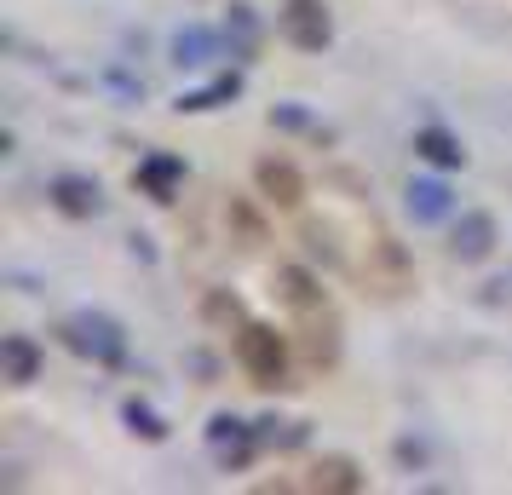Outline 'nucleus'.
I'll use <instances>...</instances> for the list:
<instances>
[{
  "label": "nucleus",
  "mask_w": 512,
  "mask_h": 495,
  "mask_svg": "<svg viewBox=\"0 0 512 495\" xmlns=\"http://www.w3.org/2000/svg\"><path fill=\"white\" fill-rule=\"evenodd\" d=\"M271 294H277V300L294 311V317H311V311H323V306H328L323 283H317L305 265H282L277 277H271Z\"/></svg>",
  "instance_id": "6"
},
{
  "label": "nucleus",
  "mask_w": 512,
  "mask_h": 495,
  "mask_svg": "<svg viewBox=\"0 0 512 495\" xmlns=\"http://www.w3.org/2000/svg\"><path fill=\"white\" fill-rule=\"evenodd\" d=\"M58 334H64L70 352L93 357L104 369H121V363H127V329H121L116 317H104V311H75Z\"/></svg>",
  "instance_id": "2"
},
{
  "label": "nucleus",
  "mask_w": 512,
  "mask_h": 495,
  "mask_svg": "<svg viewBox=\"0 0 512 495\" xmlns=\"http://www.w3.org/2000/svg\"><path fill=\"white\" fill-rule=\"evenodd\" d=\"M254 185H259V196H265L271 208H300V202H305L300 167H294V162H277V156H265V162L254 167Z\"/></svg>",
  "instance_id": "7"
},
{
  "label": "nucleus",
  "mask_w": 512,
  "mask_h": 495,
  "mask_svg": "<svg viewBox=\"0 0 512 495\" xmlns=\"http://www.w3.org/2000/svg\"><path fill=\"white\" fill-rule=\"evenodd\" d=\"M213 52H219V35L202 29V24H185L179 35H173V64H179V70H202Z\"/></svg>",
  "instance_id": "16"
},
{
  "label": "nucleus",
  "mask_w": 512,
  "mask_h": 495,
  "mask_svg": "<svg viewBox=\"0 0 512 495\" xmlns=\"http://www.w3.org/2000/svg\"><path fill=\"white\" fill-rule=\"evenodd\" d=\"M47 202L64 219H93L98 208H104V190H98V179H87V173H58L47 185Z\"/></svg>",
  "instance_id": "5"
},
{
  "label": "nucleus",
  "mask_w": 512,
  "mask_h": 495,
  "mask_svg": "<svg viewBox=\"0 0 512 495\" xmlns=\"http://www.w3.org/2000/svg\"><path fill=\"white\" fill-rule=\"evenodd\" d=\"M225 35H231V52H236V58H254V41H259L254 6H242V0H236L231 18H225Z\"/></svg>",
  "instance_id": "18"
},
{
  "label": "nucleus",
  "mask_w": 512,
  "mask_h": 495,
  "mask_svg": "<svg viewBox=\"0 0 512 495\" xmlns=\"http://www.w3.org/2000/svg\"><path fill=\"white\" fill-rule=\"evenodd\" d=\"M271 127H311V116L300 104H282V110H271Z\"/></svg>",
  "instance_id": "20"
},
{
  "label": "nucleus",
  "mask_w": 512,
  "mask_h": 495,
  "mask_svg": "<svg viewBox=\"0 0 512 495\" xmlns=\"http://www.w3.org/2000/svg\"><path fill=\"white\" fill-rule=\"evenodd\" d=\"M369 484L363 478V467L351 461V455H323L317 467H311V478H305V490H317V495H357Z\"/></svg>",
  "instance_id": "11"
},
{
  "label": "nucleus",
  "mask_w": 512,
  "mask_h": 495,
  "mask_svg": "<svg viewBox=\"0 0 512 495\" xmlns=\"http://www.w3.org/2000/svg\"><path fill=\"white\" fill-rule=\"evenodd\" d=\"M236 93H242V75H219L213 87L179 93V98H173V110H179V116H208V110H219V104H231Z\"/></svg>",
  "instance_id": "15"
},
{
  "label": "nucleus",
  "mask_w": 512,
  "mask_h": 495,
  "mask_svg": "<svg viewBox=\"0 0 512 495\" xmlns=\"http://www.w3.org/2000/svg\"><path fill=\"white\" fill-rule=\"evenodd\" d=\"M495 213H484V208H472V213H461L455 219V231H449V254L461 265H478V260H489L495 254Z\"/></svg>",
  "instance_id": "4"
},
{
  "label": "nucleus",
  "mask_w": 512,
  "mask_h": 495,
  "mask_svg": "<svg viewBox=\"0 0 512 495\" xmlns=\"http://www.w3.org/2000/svg\"><path fill=\"white\" fill-rule=\"evenodd\" d=\"M231 219H236V231H242V242L254 248V242H265V225L254 219V208L248 202H231Z\"/></svg>",
  "instance_id": "19"
},
{
  "label": "nucleus",
  "mask_w": 512,
  "mask_h": 495,
  "mask_svg": "<svg viewBox=\"0 0 512 495\" xmlns=\"http://www.w3.org/2000/svg\"><path fill=\"white\" fill-rule=\"evenodd\" d=\"M369 288H380V294H403V288H409V260H403V248H397L392 236H374V248H369Z\"/></svg>",
  "instance_id": "10"
},
{
  "label": "nucleus",
  "mask_w": 512,
  "mask_h": 495,
  "mask_svg": "<svg viewBox=\"0 0 512 495\" xmlns=\"http://www.w3.org/2000/svg\"><path fill=\"white\" fill-rule=\"evenodd\" d=\"M409 213H415L420 225H438V219L455 213V196H449L443 179H415V185H409Z\"/></svg>",
  "instance_id": "14"
},
{
  "label": "nucleus",
  "mask_w": 512,
  "mask_h": 495,
  "mask_svg": "<svg viewBox=\"0 0 512 495\" xmlns=\"http://www.w3.org/2000/svg\"><path fill=\"white\" fill-rule=\"evenodd\" d=\"M121 421H127V432H133V438H144V444H162V438H167V421L150 409V403H139V398L121 403Z\"/></svg>",
  "instance_id": "17"
},
{
  "label": "nucleus",
  "mask_w": 512,
  "mask_h": 495,
  "mask_svg": "<svg viewBox=\"0 0 512 495\" xmlns=\"http://www.w3.org/2000/svg\"><path fill=\"white\" fill-rule=\"evenodd\" d=\"M277 35L294 52H323L328 41H334L328 0H282V6H277Z\"/></svg>",
  "instance_id": "3"
},
{
  "label": "nucleus",
  "mask_w": 512,
  "mask_h": 495,
  "mask_svg": "<svg viewBox=\"0 0 512 495\" xmlns=\"http://www.w3.org/2000/svg\"><path fill=\"white\" fill-rule=\"evenodd\" d=\"M415 156L426 167H438V173H461L466 167V150H461V139H455L449 127H420L415 133Z\"/></svg>",
  "instance_id": "12"
},
{
  "label": "nucleus",
  "mask_w": 512,
  "mask_h": 495,
  "mask_svg": "<svg viewBox=\"0 0 512 495\" xmlns=\"http://www.w3.org/2000/svg\"><path fill=\"white\" fill-rule=\"evenodd\" d=\"M41 369H47V352H41L29 334H6V340H0V375L12 380V386H35Z\"/></svg>",
  "instance_id": "8"
},
{
  "label": "nucleus",
  "mask_w": 512,
  "mask_h": 495,
  "mask_svg": "<svg viewBox=\"0 0 512 495\" xmlns=\"http://www.w3.org/2000/svg\"><path fill=\"white\" fill-rule=\"evenodd\" d=\"M236 363H242V375L265 386V392H277L288 386V340H282L271 323H242L236 329Z\"/></svg>",
  "instance_id": "1"
},
{
  "label": "nucleus",
  "mask_w": 512,
  "mask_h": 495,
  "mask_svg": "<svg viewBox=\"0 0 512 495\" xmlns=\"http://www.w3.org/2000/svg\"><path fill=\"white\" fill-rule=\"evenodd\" d=\"M133 185H139L144 196H156V202H173V190L185 185V162L167 156V150H150L139 162V173H133Z\"/></svg>",
  "instance_id": "9"
},
{
  "label": "nucleus",
  "mask_w": 512,
  "mask_h": 495,
  "mask_svg": "<svg viewBox=\"0 0 512 495\" xmlns=\"http://www.w3.org/2000/svg\"><path fill=\"white\" fill-rule=\"evenodd\" d=\"M300 329H305V357L317 363V369H328L334 357H340V329H334V311H311V317H300Z\"/></svg>",
  "instance_id": "13"
}]
</instances>
